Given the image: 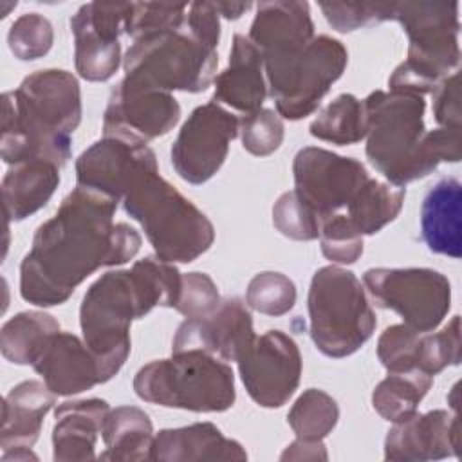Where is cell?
<instances>
[{
  "instance_id": "1",
  "label": "cell",
  "mask_w": 462,
  "mask_h": 462,
  "mask_svg": "<svg viewBox=\"0 0 462 462\" xmlns=\"http://www.w3.org/2000/svg\"><path fill=\"white\" fill-rule=\"evenodd\" d=\"M117 199L76 184L56 215L43 222L20 263V294L36 307L65 303L99 267L123 265L141 249V235L114 224Z\"/></svg>"
},
{
  "instance_id": "13",
  "label": "cell",
  "mask_w": 462,
  "mask_h": 462,
  "mask_svg": "<svg viewBox=\"0 0 462 462\" xmlns=\"http://www.w3.org/2000/svg\"><path fill=\"white\" fill-rule=\"evenodd\" d=\"M240 119L215 101L197 106L171 146V164L189 184L209 180L224 164Z\"/></svg>"
},
{
  "instance_id": "36",
  "label": "cell",
  "mask_w": 462,
  "mask_h": 462,
  "mask_svg": "<svg viewBox=\"0 0 462 462\" xmlns=\"http://www.w3.org/2000/svg\"><path fill=\"white\" fill-rule=\"evenodd\" d=\"M188 4H157V2H130L125 20V34L134 42L170 29H179L186 23Z\"/></svg>"
},
{
  "instance_id": "24",
  "label": "cell",
  "mask_w": 462,
  "mask_h": 462,
  "mask_svg": "<svg viewBox=\"0 0 462 462\" xmlns=\"http://www.w3.org/2000/svg\"><path fill=\"white\" fill-rule=\"evenodd\" d=\"M110 406L103 399L65 401L54 410L52 448L56 462L94 460L96 442Z\"/></svg>"
},
{
  "instance_id": "3",
  "label": "cell",
  "mask_w": 462,
  "mask_h": 462,
  "mask_svg": "<svg viewBox=\"0 0 462 462\" xmlns=\"http://www.w3.org/2000/svg\"><path fill=\"white\" fill-rule=\"evenodd\" d=\"M366 157L392 186L430 175L440 162L462 157L460 128L426 130L424 96L399 90H375L365 101Z\"/></svg>"
},
{
  "instance_id": "12",
  "label": "cell",
  "mask_w": 462,
  "mask_h": 462,
  "mask_svg": "<svg viewBox=\"0 0 462 462\" xmlns=\"http://www.w3.org/2000/svg\"><path fill=\"white\" fill-rule=\"evenodd\" d=\"M294 191L323 220L346 208L370 179L366 168L352 157L318 146L301 148L292 162Z\"/></svg>"
},
{
  "instance_id": "14",
  "label": "cell",
  "mask_w": 462,
  "mask_h": 462,
  "mask_svg": "<svg viewBox=\"0 0 462 462\" xmlns=\"http://www.w3.org/2000/svg\"><path fill=\"white\" fill-rule=\"evenodd\" d=\"M236 365L247 393L263 408L283 406L300 384V348L282 330H267L262 336H254L238 356Z\"/></svg>"
},
{
  "instance_id": "22",
  "label": "cell",
  "mask_w": 462,
  "mask_h": 462,
  "mask_svg": "<svg viewBox=\"0 0 462 462\" xmlns=\"http://www.w3.org/2000/svg\"><path fill=\"white\" fill-rule=\"evenodd\" d=\"M263 56L249 36L235 34L227 67L215 76L213 99L218 105L249 116L262 108L267 96Z\"/></svg>"
},
{
  "instance_id": "29",
  "label": "cell",
  "mask_w": 462,
  "mask_h": 462,
  "mask_svg": "<svg viewBox=\"0 0 462 462\" xmlns=\"http://www.w3.org/2000/svg\"><path fill=\"white\" fill-rule=\"evenodd\" d=\"M60 332L54 316L40 310H25L4 323L0 348L7 361L14 365H32L43 352L49 339Z\"/></svg>"
},
{
  "instance_id": "19",
  "label": "cell",
  "mask_w": 462,
  "mask_h": 462,
  "mask_svg": "<svg viewBox=\"0 0 462 462\" xmlns=\"http://www.w3.org/2000/svg\"><path fill=\"white\" fill-rule=\"evenodd\" d=\"M249 40L263 56V69L282 65L314 40V23L307 2H260Z\"/></svg>"
},
{
  "instance_id": "31",
  "label": "cell",
  "mask_w": 462,
  "mask_h": 462,
  "mask_svg": "<svg viewBox=\"0 0 462 462\" xmlns=\"http://www.w3.org/2000/svg\"><path fill=\"white\" fill-rule=\"evenodd\" d=\"M406 197L404 188L390 186L375 179H368L346 206V217L361 235H374L386 224L395 220Z\"/></svg>"
},
{
  "instance_id": "20",
  "label": "cell",
  "mask_w": 462,
  "mask_h": 462,
  "mask_svg": "<svg viewBox=\"0 0 462 462\" xmlns=\"http://www.w3.org/2000/svg\"><path fill=\"white\" fill-rule=\"evenodd\" d=\"M32 368L56 395H76L101 383L99 365L90 348L70 332L54 334Z\"/></svg>"
},
{
  "instance_id": "40",
  "label": "cell",
  "mask_w": 462,
  "mask_h": 462,
  "mask_svg": "<svg viewBox=\"0 0 462 462\" xmlns=\"http://www.w3.org/2000/svg\"><path fill=\"white\" fill-rule=\"evenodd\" d=\"M273 224L283 236L292 240H314L319 236L318 217L294 189L282 193L274 202Z\"/></svg>"
},
{
  "instance_id": "15",
  "label": "cell",
  "mask_w": 462,
  "mask_h": 462,
  "mask_svg": "<svg viewBox=\"0 0 462 462\" xmlns=\"http://www.w3.org/2000/svg\"><path fill=\"white\" fill-rule=\"evenodd\" d=\"M130 4L90 2L70 18L74 34V63L87 81H106L121 65L119 36Z\"/></svg>"
},
{
  "instance_id": "18",
  "label": "cell",
  "mask_w": 462,
  "mask_h": 462,
  "mask_svg": "<svg viewBox=\"0 0 462 462\" xmlns=\"http://www.w3.org/2000/svg\"><path fill=\"white\" fill-rule=\"evenodd\" d=\"M460 430L458 410L413 413L388 430L384 439V458L392 462H424L458 457Z\"/></svg>"
},
{
  "instance_id": "33",
  "label": "cell",
  "mask_w": 462,
  "mask_h": 462,
  "mask_svg": "<svg viewBox=\"0 0 462 462\" xmlns=\"http://www.w3.org/2000/svg\"><path fill=\"white\" fill-rule=\"evenodd\" d=\"M337 419V402L318 388L305 390L287 413V422L296 437L307 440H323L336 428Z\"/></svg>"
},
{
  "instance_id": "21",
  "label": "cell",
  "mask_w": 462,
  "mask_h": 462,
  "mask_svg": "<svg viewBox=\"0 0 462 462\" xmlns=\"http://www.w3.org/2000/svg\"><path fill=\"white\" fill-rule=\"evenodd\" d=\"M153 155L148 144L119 137H105L87 148L76 161V180L121 200V191L132 171Z\"/></svg>"
},
{
  "instance_id": "8",
  "label": "cell",
  "mask_w": 462,
  "mask_h": 462,
  "mask_svg": "<svg viewBox=\"0 0 462 462\" xmlns=\"http://www.w3.org/2000/svg\"><path fill=\"white\" fill-rule=\"evenodd\" d=\"M139 399L199 413L226 411L235 404V375L227 363L200 350L173 352L144 365L134 377Z\"/></svg>"
},
{
  "instance_id": "6",
  "label": "cell",
  "mask_w": 462,
  "mask_h": 462,
  "mask_svg": "<svg viewBox=\"0 0 462 462\" xmlns=\"http://www.w3.org/2000/svg\"><path fill=\"white\" fill-rule=\"evenodd\" d=\"M397 20L410 38L406 60L392 72L390 90L428 94L458 67V4L401 2L393 4Z\"/></svg>"
},
{
  "instance_id": "34",
  "label": "cell",
  "mask_w": 462,
  "mask_h": 462,
  "mask_svg": "<svg viewBox=\"0 0 462 462\" xmlns=\"http://www.w3.org/2000/svg\"><path fill=\"white\" fill-rule=\"evenodd\" d=\"M251 309L265 316H283L296 303L294 282L276 271H263L251 278L245 292Z\"/></svg>"
},
{
  "instance_id": "45",
  "label": "cell",
  "mask_w": 462,
  "mask_h": 462,
  "mask_svg": "<svg viewBox=\"0 0 462 462\" xmlns=\"http://www.w3.org/2000/svg\"><path fill=\"white\" fill-rule=\"evenodd\" d=\"M280 458L282 460H327L328 455L323 440L296 439L292 444L285 448Z\"/></svg>"
},
{
  "instance_id": "38",
  "label": "cell",
  "mask_w": 462,
  "mask_h": 462,
  "mask_svg": "<svg viewBox=\"0 0 462 462\" xmlns=\"http://www.w3.org/2000/svg\"><path fill=\"white\" fill-rule=\"evenodd\" d=\"M52 40L54 32L51 22L38 13L22 14L7 34L11 52L23 61L45 56L52 47Z\"/></svg>"
},
{
  "instance_id": "5",
  "label": "cell",
  "mask_w": 462,
  "mask_h": 462,
  "mask_svg": "<svg viewBox=\"0 0 462 462\" xmlns=\"http://www.w3.org/2000/svg\"><path fill=\"white\" fill-rule=\"evenodd\" d=\"M121 202L126 215L141 224L161 260L189 263L215 240L211 220L159 175L155 153L132 171L123 186Z\"/></svg>"
},
{
  "instance_id": "41",
  "label": "cell",
  "mask_w": 462,
  "mask_h": 462,
  "mask_svg": "<svg viewBox=\"0 0 462 462\" xmlns=\"http://www.w3.org/2000/svg\"><path fill=\"white\" fill-rule=\"evenodd\" d=\"M283 121L278 112L271 108H260L240 119L242 146L258 157L271 155L283 141Z\"/></svg>"
},
{
  "instance_id": "42",
  "label": "cell",
  "mask_w": 462,
  "mask_h": 462,
  "mask_svg": "<svg viewBox=\"0 0 462 462\" xmlns=\"http://www.w3.org/2000/svg\"><path fill=\"white\" fill-rule=\"evenodd\" d=\"M327 22L339 32L370 27L386 20H393V4H319Z\"/></svg>"
},
{
  "instance_id": "4",
  "label": "cell",
  "mask_w": 462,
  "mask_h": 462,
  "mask_svg": "<svg viewBox=\"0 0 462 462\" xmlns=\"http://www.w3.org/2000/svg\"><path fill=\"white\" fill-rule=\"evenodd\" d=\"M79 123L78 79L61 69L36 70L2 96L0 155L7 164L47 159L65 166L72 155L70 134Z\"/></svg>"
},
{
  "instance_id": "7",
  "label": "cell",
  "mask_w": 462,
  "mask_h": 462,
  "mask_svg": "<svg viewBox=\"0 0 462 462\" xmlns=\"http://www.w3.org/2000/svg\"><path fill=\"white\" fill-rule=\"evenodd\" d=\"M217 65V47L184 23L135 40L123 58L121 83L132 90L202 92L215 79Z\"/></svg>"
},
{
  "instance_id": "46",
  "label": "cell",
  "mask_w": 462,
  "mask_h": 462,
  "mask_svg": "<svg viewBox=\"0 0 462 462\" xmlns=\"http://www.w3.org/2000/svg\"><path fill=\"white\" fill-rule=\"evenodd\" d=\"M215 5H217V9H218V13L222 14V16H226L227 20H236V18H240L247 9H251L253 7V4H235V2H215Z\"/></svg>"
},
{
  "instance_id": "16",
  "label": "cell",
  "mask_w": 462,
  "mask_h": 462,
  "mask_svg": "<svg viewBox=\"0 0 462 462\" xmlns=\"http://www.w3.org/2000/svg\"><path fill=\"white\" fill-rule=\"evenodd\" d=\"M180 119V105L170 92L132 90L121 81L112 88L103 114V135L148 144Z\"/></svg>"
},
{
  "instance_id": "10",
  "label": "cell",
  "mask_w": 462,
  "mask_h": 462,
  "mask_svg": "<svg viewBox=\"0 0 462 462\" xmlns=\"http://www.w3.org/2000/svg\"><path fill=\"white\" fill-rule=\"evenodd\" d=\"M348 63L345 45L327 34L314 40L296 58L263 69L269 94L274 99L278 116L298 121L310 116L337 81Z\"/></svg>"
},
{
  "instance_id": "23",
  "label": "cell",
  "mask_w": 462,
  "mask_h": 462,
  "mask_svg": "<svg viewBox=\"0 0 462 462\" xmlns=\"http://www.w3.org/2000/svg\"><path fill=\"white\" fill-rule=\"evenodd\" d=\"M148 460H247L240 442L227 439L211 422H197L175 430H161L150 446Z\"/></svg>"
},
{
  "instance_id": "11",
  "label": "cell",
  "mask_w": 462,
  "mask_h": 462,
  "mask_svg": "<svg viewBox=\"0 0 462 462\" xmlns=\"http://www.w3.org/2000/svg\"><path fill=\"white\" fill-rule=\"evenodd\" d=\"M363 283L375 305L397 312L419 332L435 330L451 307V283L433 269L374 267L365 271Z\"/></svg>"
},
{
  "instance_id": "30",
  "label": "cell",
  "mask_w": 462,
  "mask_h": 462,
  "mask_svg": "<svg viewBox=\"0 0 462 462\" xmlns=\"http://www.w3.org/2000/svg\"><path fill=\"white\" fill-rule=\"evenodd\" d=\"M433 384V377L420 370L388 372L374 388L372 406L388 422L413 415Z\"/></svg>"
},
{
  "instance_id": "32",
  "label": "cell",
  "mask_w": 462,
  "mask_h": 462,
  "mask_svg": "<svg viewBox=\"0 0 462 462\" xmlns=\"http://www.w3.org/2000/svg\"><path fill=\"white\" fill-rule=\"evenodd\" d=\"M310 135L332 144H354L366 135L365 105L352 94H339L310 123Z\"/></svg>"
},
{
  "instance_id": "37",
  "label": "cell",
  "mask_w": 462,
  "mask_h": 462,
  "mask_svg": "<svg viewBox=\"0 0 462 462\" xmlns=\"http://www.w3.org/2000/svg\"><path fill=\"white\" fill-rule=\"evenodd\" d=\"M319 244L325 258L336 263H354L363 254V235L345 213L321 222Z\"/></svg>"
},
{
  "instance_id": "39",
  "label": "cell",
  "mask_w": 462,
  "mask_h": 462,
  "mask_svg": "<svg viewBox=\"0 0 462 462\" xmlns=\"http://www.w3.org/2000/svg\"><path fill=\"white\" fill-rule=\"evenodd\" d=\"M420 332L399 323L386 327L377 339V357L388 372L417 370Z\"/></svg>"
},
{
  "instance_id": "26",
  "label": "cell",
  "mask_w": 462,
  "mask_h": 462,
  "mask_svg": "<svg viewBox=\"0 0 462 462\" xmlns=\"http://www.w3.org/2000/svg\"><path fill=\"white\" fill-rule=\"evenodd\" d=\"M54 401L56 393L40 381H23L11 388L2 406V449L32 448Z\"/></svg>"
},
{
  "instance_id": "28",
  "label": "cell",
  "mask_w": 462,
  "mask_h": 462,
  "mask_svg": "<svg viewBox=\"0 0 462 462\" xmlns=\"http://www.w3.org/2000/svg\"><path fill=\"white\" fill-rule=\"evenodd\" d=\"M101 437L105 451L99 460H148L153 426L141 408L119 406L106 413Z\"/></svg>"
},
{
  "instance_id": "43",
  "label": "cell",
  "mask_w": 462,
  "mask_h": 462,
  "mask_svg": "<svg viewBox=\"0 0 462 462\" xmlns=\"http://www.w3.org/2000/svg\"><path fill=\"white\" fill-rule=\"evenodd\" d=\"M220 305V296L215 282L206 273L182 274L180 292L175 309L186 318L209 316Z\"/></svg>"
},
{
  "instance_id": "2",
  "label": "cell",
  "mask_w": 462,
  "mask_h": 462,
  "mask_svg": "<svg viewBox=\"0 0 462 462\" xmlns=\"http://www.w3.org/2000/svg\"><path fill=\"white\" fill-rule=\"evenodd\" d=\"M182 285L179 269L146 256L130 269L108 271L85 292L79 307L83 341L94 354L101 383L110 381L130 354V325L155 307H175Z\"/></svg>"
},
{
  "instance_id": "27",
  "label": "cell",
  "mask_w": 462,
  "mask_h": 462,
  "mask_svg": "<svg viewBox=\"0 0 462 462\" xmlns=\"http://www.w3.org/2000/svg\"><path fill=\"white\" fill-rule=\"evenodd\" d=\"M60 170L52 161L29 159L11 164L2 180L4 213L7 220H23L42 209L60 184Z\"/></svg>"
},
{
  "instance_id": "35",
  "label": "cell",
  "mask_w": 462,
  "mask_h": 462,
  "mask_svg": "<svg viewBox=\"0 0 462 462\" xmlns=\"http://www.w3.org/2000/svg\"><path fill=\"white\" fill-rule=\"evenodd\" d=\"M460 363V316H453L451 321L437 332H420L417 370L437 375L444 368Z\"/></svg>"
},
{
  "instance_id": "17",
  "label": "cell",
  "mask_w": 462,
  "mask_h": 462,
  "mask_svg": "<svg viewBox=\"0 0 462 462\" xmlns=\"http://www.w3.org/2000/svg\"><path fill=\"white\" fill-rule=\"evenodd\" d=\"M254 339L253 319L238 298H227L204 318H186L175 332L171 352L200 350L235 361Z\"/></svg>"
},
{
  "instance_id": "47",
  "label": "cell",
  "mask_w": 462,
  "mask_h": 462,
  "mask_svg": "<svg viewBox=\"0 0 462 462\" xmlns=\"http://www.w3.org/2000/svg\"><path fill=\"white\" fill-rule=\"evenodd\" d=\"M38 460V457L31 451V448H13V449H5L2 453V460Z\"/></svg>"
},
{
  "instance_id": "9",
  "label": "cell",
  "mask_w": 462,
  "mask_h": 462,
  "mask_svg": "<svg viewBox=\"0 0 462 462\" xmlns=\"http://www.w3.org/2000/svg\"><path fill=\"white\" fill-rule=\"evenodd\" d=\"M307 307L310 337L328 357L352 356L372 337L377 325L363 283L352 271L337 265L314 273Z\"/></svg>"
},
{
  "instance_id": "44",
  "label": "cell",
  "mask_w": 462,
  "mask_h": 462,
  "mask_svg": "<svg viewBox=\"0 0 462 462\" xmlns=\"http://www.w3.org/2000/svg\"><path fill=\"white\" fill-rule=\"evenodd\" d=\"M433 94V117L439 126L460 128V90H458V72L444 78Z\"/></svg>"
},
{
  "instance_id": "25",
  "label": "cell",
  "mask_w": 462,
  "mask_h": 462,
  "mask_svg": "<svg viewBox=\"0 0 462 462\" xmlns=\"http://www.w3.org/2000/svg\"><path fill=\"white\" fill-rule=\"evenodd\" d=\"M420 231L430 251L460 258L462 184L457 179H440L428 189L420 206Z\"/></svg>"
}]
</instances>
